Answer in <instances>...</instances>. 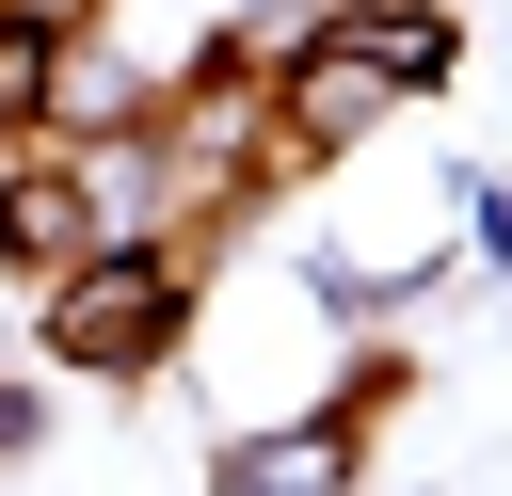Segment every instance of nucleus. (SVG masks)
<instances>
[{"label": "nucleus", "instance_id": "f03ea898", "mask_svg": "<svg viewBox=\"0 0 512 496\" xmlns=\"http://www.w3.org/2000/svg\"><path fill=\"white\" fill-rule=\"evenodd\" d=\"M80 256H96V176H80V144L32 128V144L0 160V272L48 288V272H80Z\"/></svg>", "mask_w": 512, "mask_h": 496}, {"label": "nucleus", "instance_id": "20e7f679", "mask_svg": "<svg viewBox=\"0 0 512 496\" xmlns=\"http://www.w3.org/2000/svg\"><path fill=\"white\" fill-rule=\"evenodd\" d=\"M320 16H336L400 96H448V80H464V16H448V0H320Z\"/></svg>", "mask_w": 512, "mask_h": 496}, {"label": "nucleus", "instance_id": "0eeeda50", "mask_svg": "<svg viewBox=\"0 0 512 496\" xmlns=\"http://www.w3.org/2000/svg\"><path fill=\"white\" fill-rule=\"evenodd\" d=\"M32 448H48V400H32L16 368H0V464H32Z\"/></svg>", "mask_w": 512, "mask_h": 496}, {"label": "nucleus", "instance_id": "423d86ee", "mask_svg": "<svg viewBox=\"0 0 512 496\" xmlns=\"http://www.w3.org/2000/svg\"><path fill=\"white\" fill-rule=\"evenodd\" d=\"M464 240H480V272H512V192L496 176H464Z\"/></svg>", "mask_w": 512, "mask_h": 496}, {"label": "nucleus", "instance_id": "f257e3e1", "mask_svg": "<svg viewBox=\"0 0 512 496\" xmlns=\"http://www.w3.org/2000/svg\"><path fill=\"white\" fill-rule=\"evenodd\" d=\"M192 304H208L192 240H96L80 272L32 288V336H48V368H80V384H160L176 336H192Z\"/></svg>", "mask_w": 512, "mask_h": 496}, {"label": "nucleus", "instance_id": "6e6552de", "mask_svg": "<svg viewBox=\"0 0 512 496\" xmlns=\"http://www.w3.org/2000/svg\"><path fill=\"white\" fill-rule=\"evenodd\" d=\"M0 16H32V32H96L112 0H0Z\"/></svg>", "mask_w": 512, "mask_h": 496}, {"label": "nucleus", "instance_id": "7ed1b4c3", "mask_svg": "<svg viewBox=\"0 0 512 496\" xmlns=\"http://www.w3.org/2000/svg\"><path fill=\"white\" fill-rule=\"evenodd\" d=\"M368 464V416L352 400H320V416H288V432H224L208 448V480L224 496H320V480H352Z\"/></svg>", "mask_w": 512, "mask_h": 496}, {"label": "nucleus", "instance_id": "39448f33", "mask_svg": "<svg viewBox=\"0 0 512 496\" xmlns=\"http://www.w3.org/2000/svg\"><path fill=\"white\" fill-rule=\"evenodd\" d=\"M224 32H240V48H256V64H272V48H304V32H320V0H240V16H224Z\"/></svg>", "mask_w": 512, "mask_h": 496}]
</instances>
